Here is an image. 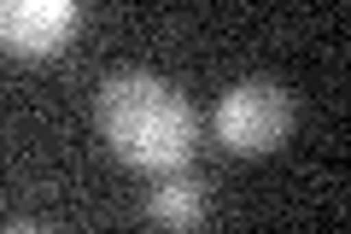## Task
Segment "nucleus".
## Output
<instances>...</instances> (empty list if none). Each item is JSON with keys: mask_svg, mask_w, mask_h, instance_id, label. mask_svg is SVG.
<instances>
[{"mask_svg": "<svg viewBox=\"0 0 351 234\" xmlns=\"http://www.w3.org/2000/svg\"><path fill=\"white\" fill-rule=\"evenodd\" d=\"M100 111V135L135 170H182L193 159V141H199V117H193L188 94L170 88L152 71H112L94 94Z\"/></svg>", "mask_w": 351, "mask_h": 234, "instance_id": "1", "label": "nucleus"}, {"mask_svg": "<svg viewBox=\"0 0 351 234\" xmlns=\"http://www.w3.org/2000/svg\"><path fill=\"white\" fill-rule=\"evenodd\" d=\"M293 129V94L281 82H234L223 100H217V141L228 152H269L281 147Z\"/></svg>", "mask_w": 351, "mask_h": 234, "instance_id": "2", "label": "nucleus"}, {"mask_svg": "<svg viewBox=\"0 0 351 234\" xmlns=\"http://www.w3.org/2000/svg\"><path fill=\"white\" fill-rule=\"evenodd\" d=\"M76 6L82 0H0V47L24 53V59H47L64 47L76 30Z\"/></svg>", "mask_w": 351, "mask_h": 234, "instance_id": "3", "label": "nucleus"}, {"mask_svg": "<svg viewBox=\"0 0 351 234\" xmlns=\"http://www.w3.org/2000/svg\"><path fill=\"white\" fill-rule=\"evenodd\" d=\"M152 222H205V187L199 182H164L147 194Z\"/></svg>", "mask_w": 351, "mask_h": 234, "instance_id": "4", "label": "nucleus"}]
</instances>
